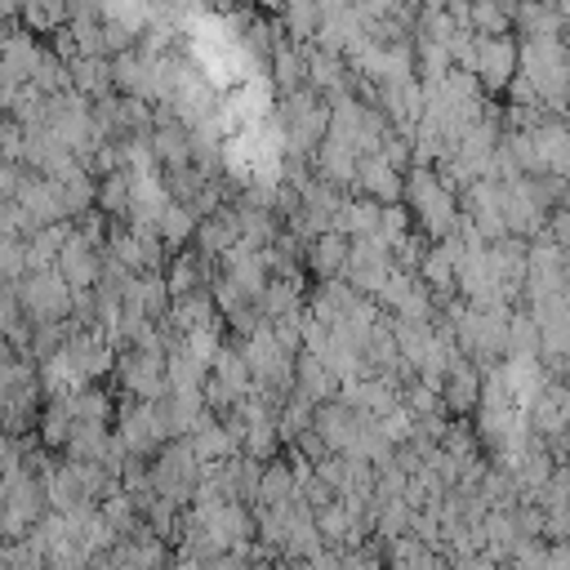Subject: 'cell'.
<instances>
[{"mask_svg":"<svg viewBox=\"0 0 570 570\" xmlns=\"http://www.w3.org/2000/svg\"><path fill=\"white\" fill-rule=\"evenodd\" d=\"M481 89H508L517 76V40L512 36H476L472 40V71Z\"/></svg>","mask_w":570,"mask_h":570,"instance_id":"5","label":"cell"},{"mask_svg":"<svg viewBox=\"0 0 570 570\" xmlns=\"http://www.w3.org/2000/svg\"><path fill=\"white\" fill-rule=\"evenodd\" d=\"M272 76H276L281 94L303 89V53H298L294 45H276V49H272Z\"/></svg>","mask_w":570,"mask_h":570,"instance_id":"27","label":"cell"},{"mask_svg":"<svg viewBox=\"0 0 570 570\" xmlns=\"http://www.w3.org/2000/svg\"><path fill=\"white\" fill-rule=\"evenodd\" d=\"M272 570H307V561H281V566H272Z\"/></svg>","mask_w":570,"mask_h":570,"instance_id":"41","label":"cell"},{"mask_svg":"<svg viewBox=\"0 0 570 570\" xmlns=\"http://www.w3.org/2000/svg\"><path fill=\"white\" fill-rule=\"evenodd\" d=\"M352 183H356V187L365 191V200H374V205H396V196H401V174L387 169L379 156H361Z\"/></svg>","mask_w":570,"mask_h":570,"instance_id":"15","label":"cell"},{"mask_svg":"<svg viewBox=\"0 0 570 570\" xmlns=\"http://www.w3.org/2000/svg\"><path fill=\"white\" fill-rule=\"evenodd\" d=\"M22 18H27L36 31H53L58 22H67V4H27Z\"/></svg>","mask_w":570,"mask_h":570,"instance_id":"36","label":"cell"},{"mask_svg":"<svg viewBox=\"0 0 570 570\" xmlns=\"http://www.w3.org/2000/svg\"><path fill=\"white\" fill-rule=\"evenodd\" d=\"M307 570H343V557H338V548H321V552L307 561Z\"/></svg>","mask_w":570,"mask_h":570,"instance_id":"39","label":"cell"},{"mask_svg":"<svg viewBox=\"0 0 570 570\" xmlns=\"http://www.w3.org/2000/svg\"><path fill=\"white\" fill-rule=\"evenodd\" d=\"M13 303L27 325H62L71 312V289L58 281V272H27L13 285Z\"/></svg>","mask_w":570,"mask_h":570,"instance_id":"3","label":"cell"},{"mask_svg":"<svg viewBox=\"0 0 570 570\" xmlns=\"http://www.w3.org/2000/svg\"><path fill=\"white\" fill-rule=\"evenodd\" d=\"M401 191H405V200H410L405 214H414L419 227H423L432 240H445V236L459 227V200H454V191L436 178V169H419V165H414V169L401 178Z\"/></svg>","mask_w":570,"mask_h":570,"instance_id":"1","label":"cell"},{"mask_svg":"<svg viewBox=\"0 0 570 570\" xmlns=\"http://www.w3.org/2000/svg\"><path fill=\"white\" fill-rule=\"evenodd\" d=\"M27 276V254H22V240L18 236H0V281H22Z\"/></svg>","mask_w":570,"mask_h":570,"instance_id":"35","label":"cell"},{"mask_svg":"<svg viewBox=\"0 0 570 570\" xmlns=\"http://www.w3.org/2000/svg\"><path fill=\"white\" fill-rule=\"evenodd\" d=\"M218 347H223V338H218V321H214V325H200V330H191V334H183V352H187L200 370L214 365Z\"/></svg>","mask_w":570,"mask_h":570,"instance_id":"30","label":"cell"},{"mask_svg":"<svg viewBox=\"0 0 570 570\" xmlns=\"http://www.w3.org/2000/svg\"><path fill=\"white\" fill-rule=\"evenodd\" d=\"M67 410H71V423H98V428H107V419H111V401L98 387H80L76 396H67Z\"/></svg>","mask_w":570,"mask_h":570,"instance_id":"25","label":"cell"},{"mask_svg":"<svg viewBox=\"0 0 570 570\" xmlns=\"http://www.w3.org/2000/svg\"><path fill=\"white\" fill-rule=\"evenodd\" d=\"M276 445H281V436H276V423H272V419L249 423L245 436H240V454H249L254 463H258V459H276Z\"/></svg>","mask_w":570,"mask_h":570,"instance_id":"31","label":"cell"},{"mask_svg":"<svg viewBox=\"0 0 570 570\" xmlns=\"http://www.w3.org/2000/svg\"><path fill=\"white\" fill-rule=\"evenodd\" d=\"M196 481H200V463H196V454H191V441H187V436L165 441V445L156 450V463L147 468V490H151L156 499H169L174 508H183V503H191Z\"/></svg>","mask_w":570,"mask_h":570,"instance_id":"2","label":"cell"},{"mask_svg":"<svg viewBox=\"0 0 570 570\" xmlns=\"http://www.w3.org/2000/svg\"><path fill=\"white\" fill-rule=\"evenodd\" d=\"M151 232H156V240H160V245H183V240L196 232V214H191L187 205L165 200V205H160V214H156V223H151Z\"/></svg>","mask_w":570,"mask_h":570,"instance_id":"19","label":"cell"},{"mask_svg":"<svg viewBox=\"0 0 570 570\" xmlns=\"http://www.w3.org/2000/svg\"><path fill=\"white\" fill-rule=\"evenodd\" d=\"M334 392H338V379L321 365V356L298 352L294 356V396H303L307 405H325V401H334Z\"/></svg>","mask_w":570,"mask_h":570,"instance_id":"13","label":"cell"},{"mask_svg":"<svg viewBox=\"0 0 570 570\" xmlns=\"http://www.w3.org/2000/svg\"><path fill=\"white\" fill-rule=\"evenodd\" d=\"M361 428H365V419L352 414V410L338 405V401H325V405L312 410V432L321 436L325 454H343V459H347L352 445H356V436H361Z\"/></svg>","mask_w":570,"mask_h":570,"instance_id":"6","label":"cell"},{"mask_svg":"<svg viewBox=\"0 0 570 570\" xmlns=\"http://www.w3.org/2000/svg\"><path fill=\"white\" fill-rule=\"evenodd\" d=\"M343 272H347V289H352V294L374 298L379 285H383V276L392 272V249H387L379 236H356V240H347V263H343Z\"/></svg>","mask_w":570,"mask_h":570,"instance_id":"4","label":"cell"},{"mask_svg":"<svg viewBox=\"0 0 570 570\" xmlns=\"http://www.w3.org/2000/svg\"><path fill=\"white\" fill-rule=\"evenodd\" d=\"M508 356H539V330L530 321V312H512L508 321Z\"/></svg>","mask_w":570,"mask_h":570,"instance_id":"29","label":"cell"},{"mask_svg":"<svg viewBox=\"0 0 570 570\" xmlns=\"http://www.w3.org/2000/svg\"><path fill=\"white\" fill-rule=\"evenodd\" d=\"M374 236H379L387 249H392V245H401V240L410 236V218H405V209H401V205H379Z\"/></svg>","mask_w":570,"mask_h":570,"instance_id":"32","label":"cell"},{"mask_svg":"<svg viewBox=\"0 0 570 570\" xmlns=\"http://www.w3.org/2000/svg\"><path fill=\"white\" fill-rule=\"evenodd\" d=\"M410 517H414V512H410L401 499H387V503H374V521H370V525H374V534H383V539L392 543V539L410 534Z\"/></svg>","mask_w":570,"mask_h":570,"instance_id":"28","label":"cell"},{"mask_svg":"<svg viewBox=\"0 0 570 570\" xmlns=\"http://www.w3.org/2000/svg\"><path fill=\"white\" fill-rule=\"evenodd\" d=\"M223 281H227V285H236V289H240V294L254 303V298H258V289L267 285L263 254H258V249H245V245L236 240V245L223 254Z\"/></svg>","mask_w":570,"mask_h":570,"instance_id":"12","label":"cell"},{"mask_svg":"<svg viewBox=\"0 0 570 570\" xmlns=\"http://www.w3.org/2000/svg\"><path fill=\"white\" fill-rule=\"evenodd\" d=\"M338 405H347L352 414H361V419H383L387 410H396L401 405V387L392 383V379H352V383H338Z\"/></svg>","mask_w":570,"mask_h":570,"instance_id":"10","label":"cell"},{"mask_svg":"<svg viewBox=\"0 0 570 570\" xmlns=\"http://www.w3.org/2000/svg\"><path fill=\"white\" fill-rule=\"evenodd\" d=\"M18 316H22V312H18V303H13V285H4V281H0V334H4Z\"/></svg>","mask_w":570,"mask_h":570,"instance_id":"38","label":"cell"},{"mask_svg":"<svg viewBox=\"0 0 570 570\" xmlns=\"http://www.w3.org/2000/svg\"><path fill=\"white\" fill-rule=\"evenodd\" d=\"M387 552H392V570H450V561H445L436 548L419 543L414 534L392 539V543H387Z\"/></svg>","mask_w":570,"mask_h":570,"instance_id":"18","label":"cell"},{"mask_svg":"<svg viewBox=\"0 0 570 570\" xmlns=\"http://www.w3.org/2000/svg\"><path fill=\"white\" fill-rule=\"evenodd\" d=\"M98 517H102V525L120 539V534H134V525H138V508H134V499L129 494H120V490H111L107 499H98Z\"/></svg>","mask_w":570,"mask_h":570,"instance_id":"24","label":"cell"},{"mask_svg":"<svg viewBox=\"0 0 570 570\" xmlns=\"http://www.w3.org/2000/svg\"><path fill=\"white\" fill-rule=\"evenodd\" d=\"M374 428H379V436H383L387 445H405V441H410L414 419H410V410H405V405H396V410H387L383 419H374Z\"/></svg>","mask_w":570,"mask_h":570,"instance_id":"34","label":"cell"},{"mask_svg":"<svg viewBox=\"0 0 570 570\" xmlns=\"http://www.w3.org/2000/svg\"><path fill=\"white\" fill-rule=\"evenodd\" d=\"M116 441L125 445L129 459H151V454L165 445V432H160V423H156V414H151V401H129V405H125Z\"/></svg>","mask_w":570,"mask_h":570,"instance_id":"8","label":"cell"},{"mask_svg":"<svg viewBox=\"0 0 570 570\" xmlns=\"http://www.w3.org/2000/svg\"><path fill=\"white\" fill-rule=\"evenodd\" d=\"M205 285H209V263H205L200 254H191V249H178V258L169 263V276H165L169 303H174V298H187V294H196V289H205Z\"/></svg>","mask_w":570,"mask_h":570,"instance_id":"16","label":"cell"},{"mask_svg":"<svg viewBox=\"0 0 570 570\" xmlns=\"http://www.w3.org/2000/svg\"><path fill=\"white\" fill-rule=\"evenodd\" d=\"M53 272H58V281H62L71 294H89L94 281H98V272H102V254H98L94 245H85V240L71 232V236L62 240L58 258H53Z\"/></svg>","mask_w":570,"mask_h":570,"instance_id":"7","label":"cell"},{"mask_svg":"<svg viewBox=\"0 0 570 570\" xmlns=\"http://www.w3.org/2000/svg\"><path fill=\"white\" fill-rule=\"evenodd\" d=\"M94 200H98L102 218H129V183H125V174L116 169L102 183H94Z\"/></svg>","mask_w":570,"mask_h":570,"instance_id":"23","label":"cell"},{"mask_svg":"<svg viewBox=\"0 0 570 570\" xmlns=\"http://www.w3.org/2000/svg\"><path fill=\"white\" fill-rule=\"evenodd\" d=\"M120 379L134 396L142 401H156L165 392V356L160 352H147V347H129L120 356Z\"/></svg>","mask_w":570,"mask_h":570,"instance_id":"11","label":"cell"},{"mask_svg":"<svg viewBox=\"0 0 570 570\" xmlns=\"http://www.w3.org/2000/svg\"><path fill=\"white\" fill-rule=\"evenodd\" d=\"M285 31L307 45V40L321 31V4H289V9H285Z\"/></svg>","mask_w":570,"mask_h":570,"instance_id":"33","label":"cell"},{"mask_svg":"<svg viewBox=\"0 0 570 570\" xmlns=\"http://www.w3.org/2000/svg\"><path fill=\"white\" fill-rule=\"evenodd\" d=\"M338 557H343V570H383L379 552H370L365 543H361V548H352V552H338Z\"/></svg>","mask_w":570,"mask_h":570,"instance_id":"37","label":"cell"},{"mask_svg":"<svg viewBox=\"0 0 570 570\" xmlns=\"http://www.w3.org/2000/svg\"><path fill=\"white\" fill-rule=\"evenodd\" d=\"M254 312L267 321H281L289 312H298V281H267L254 298Z\"/></svg>","mask_w":570,"mask_h":570,"instance_id":"20","label":"cell"},{"mask_svg":"<svg viewBox=\"0 0 570 570\" xmlns=\"http://www.w3.org/2000/svg\"><path fill=\"white\" fill-rule=\"evenodd\" d=\"M343 263H347V240H343V236L321 232V236L307 245V267L321 276V285H325V281H338V276H343Z\"/></svg>","mask_w":570,"mask_h":570,"instance_id":"17","label":"cell"},{"mask_svg":"<svg viewBox=\"0 0 570 570\" xmlns=\"http://www.w3.org/2000/svg\"><path fill=\"white\" fill-rule=\"evenodd\" d=\"M169 570H205V566H200V561H196L191 552H178V561H174Z\"/></svg>","mask_w":570,"mask_h":570,"instance_id":"40","label":"cell"},{"mask_svg":"<svg viewBox=\"0 0 570 570\" xmlns=\"http://www.w3.org/2000/svg\"><path fill=\"white\" fill-rule=\"evenodd\" d=\"M214 379L240 401V396H249L254 392V383H249V370H245V361H240V352H232V347H218V356H214Z\"/></svg>","mask_w":570,"mask_h":570,"instance_id":"21","label":"cell"},{"mask_svg":"<svg viewBox=\"0 0 570 570\" xmlns=\"http://www.w3.org/2000/svg\"><path fill=\"white\" fill-rule=\"evenodd\" d=\"M196 240H200V258L209 263V258H223L236 240H240V218H236V209H218V214H205L200 223H196V232H191Z\"/></svg>","mask_w":570,"mask_h":570,"instance_id":"14","label":"cell"},{"mask_svg":"<svg viewBox=\"0 0 570 570\" xmlns=\"http://www.w3.org/2000/svg\"><path fill=\"white\" fill-rule=\"evenodd\" d=\"M476 392H481V370L468 361V356H450L445 361V374L436 383V401L450 410V414H468L476 410Z\"/></svg>","mask_w":570,"mask_h":570,"instance_id":"9","label":"cell"},{"mask_svg":"<svg viewBox=\"0 0 570 570\" xmlns=\"http://www.w3.org/2000/svg\"><path fill=\"white\" fill-rule=\"evenodd\" d=\"M254 499H263V508H281V503H289L294 499V481H289V463H281V459H272L263 472H258V494Z\"/></svg>","mask_w":570,"mask_h":570,"instance_id":"22","label":"cell"},{"mask_svg":"<svg viewBox=\"0 0 570 570\" xmlns=\"http://www.w3.org/2000/svg\"><path fill=\"white\" fill-rule=\"evenodd\" d=\"M71 410H67V396H53L49 405H45V414H40V441L49 445V450H62L67 445V436H71Z\"/></svg>","mask_w":570,"mask_h":570,"instance_id":"26","label":"cell"}]
</instances>
